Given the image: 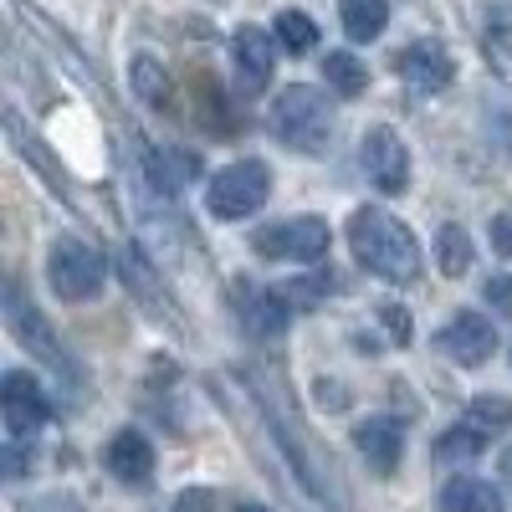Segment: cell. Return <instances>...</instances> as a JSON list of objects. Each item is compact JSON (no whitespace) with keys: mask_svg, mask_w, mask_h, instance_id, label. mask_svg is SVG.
Listing matches in <instances>:
<instances>
[{"mask_svg":"<svg viewBox=\"0 0 512 512\" xmlns=\"http://www.w3.org/2000/svg\"><path fill=\"white\" fill-rule=\"evenodd\" d=\"M272 36H277V47H287L292 57H303V52L318 47V26H313L303 11H282L277 26H272Z\"/></svg>","mask_w":512,"mask_h":512,"instance_id":"20","label":"cell"},{"mask_svg":"<svg viewBox=\"0 0 512 512\" xmlns=\"http://www.w3.org/2000/svg\"><path fill=\"white\" fill-rule=\"evenodd\" d=\"M349 246L384 282H415L420 277V246H415L410 226H400L390 210H354L349 216Z\"/></svg>","mask_w":512,"mask_h":512,"instance_id":"1","label":"cell"},{"mask_svg":"<svg viewBox=\"0 0 512 512\" xmlns=\"http://www.w3.org/2000/svg\"><path fill=\"white\" fill-rule=\"evenodd\" d=\"M436 262L446 277H466V267H472V236H466L461 226H441L436 236Z\"/></svg>","mask_w":512,"mask_h":512,"instance_id":"19","label":"cell"},{"mask_svg":"<svg viewBox=\"0 0 512 512\" xmlns=\"http://www.w3.org/2000/svg\"><path fill=\"white\" fill-rule=\"evenodd\" d=\"M502 482H507V492H512V446L502 451Z\"/></svg>","mask_w":512,"mask_h":512,"instance_id":"28","label":"cell"},{"mask_svg":"<svg viewBox=\"0 0 512 512\" xmlns=\"http://www.w3.org/2000/svg\"><path fill=\"white\" fill-rule=\"evenodd\" d=\"M487 303H492L497 313H512V277H492V282H487Z\"/></svg>","mask_w":512,"mask_h":512,"instance_id":"25","label":"cell"},{"mask_svg":"<svg viewBox=\"0 0 512 512\" xmlns=\"http://www.w3.org/2000/svg\"><path fill=\"white\" fill-rule=\"evenodd\" d=\"M108 472L123 482V487H144L154 477V446L139 436V431H118L108 441Z\"/></svg>","mask_w":512,"mask_h":512,"instance_id":"13","label":"cell"},{"mask_svg":"<svg viewBox=\"0 0 512 512\" xmlns=\"http://www.w3.org/2000/svg\"><path fill=\"white\" fill-rule=\"evenodd\" d=\"M441 512H507L502 492L482 477H451L441 487Z\"/></svg>","mask_w":512,"mask_h":512,"instance_id":"14","label":"cell"},{"mask_svg":"<svg viewBox=\"0 0 512 512\" xmlns=\"http://www.w3.org/2000/svg\"><path fill=\"white\" fill-rule=\"evenodd\" d=\"M395 72L410 82L415 93H441L456 67H451L441 41H410V47H400V57H395Z\"/></svg>","mask_w":512,"mask_h":512,"instance_id":"9","label":"cell"},{"mask_svg":"<svg viewBox=\"0 0 512 512\" xmlns=\"http://www.w3.org/2000/svg\"><path fill=\"white\" fill-rule=\"evenodd\" d=\"M267 195H272V169L262 159H241V164H226L221 175L210 180L205 205L216 221H246L267 205Z\"/></svg>","mask_w":512,"mask_h":512,"instance_id":"4","label":"cell"},{"mask_svg":"<svg viewBox=\"0 0 512 512\" xmlns=\"http://www.w3.org/2000/svg\"><path fill=\"white\" fill-rule=\"evenodd\" d=\"M359 164L384 195H400L410 185V149L400 144L395 128H369L364 144H359Z\"/></svg>","mask_w":512,"mask_h":512,"instance_id":"6","label":"cell"},{"mask_svg":"<svg viewBox=\"0 0 512 512\" xmlns=\"http://www.w3.org/2000/svg\"><path fill=\"white\" fill-rule=\"evenodd\" d=\"M47 277H52V292L62 303H93L108 282V262L93 241L82 236H62L52 246V262H47Z\"/></svg>","mask_w":512,"mask_h":512,"instance_id":"3","label":"cell"},{"mask_svg":"<svg viewBox=\"0 0 512 512\" xmlns=\"http://www.w3.org/2000/svg\"><path fill=\"white\" fill-rule=\"evenodd\" d=\"M323 82L338 93V98H359L369 88V67L354 57V52H328L323 62Z\"/></svg>","mask_w":512,"mask_h":512,"instance_id":"16","label":"cell"},{"mask_svg":"<svg viewBox=\"0 0 512 512\" xmlns=\"http://www.w3.org/2000/svg\"><path fill=\"white\" fill-rule=\"evenodd\" d=\"M354 446L364 451V461L374 466L379 477H390L400 466V451H405V431H400V420H390V415H369V420L354 425Z\"/></svg>","mask_w":512,"mask_h":512,"instance_id":"11","label":"cell"},{"mask_svg":"<svg viewBox=\"0 0 512 512\" xmlns=\"http://www.w3.org/2000/svg\"><path fill=\"white\" fill-rule=\"evenodd\" d=\"M134 93H139L149 108H164V103H169V77H164L159 62H149V57L134 62Z\"/></svg>","mask_w":512,"mask_h":512,"instance_id":"22","label":"cell"},{"mask_svg":"<svg viewBox=\"0 0 512 512\" xmlns=\"http://www.w3.org/2000/svg\"><path fill=\"white\" fill-rule=\"evenodd\" d=\"M441 349H446L456 364L477 369V364H487V359H492L497 333H492V323H487L482 313H456V318L441 328Z\"/></svg>","mask_w":512,"mask_h":512,"instance_id":"10","label":"cell"},{"mask_svg":"<svg viewBox=\"0 0 512 512\" xmlns=\"http://www.w3.org/2000/svg\"><path fill=\"white\" fill-rule=\"evenodd\" d=\"M236 308H241V323L256 333V338H272L287 328L292 308L282 303L277 287H251V282H236Z\"/></svg>","mask_w":512,"mask_h":512,"instance_id":"12","label":"cell"},{"mask_svg":"<svg viewBox=\"0 0 512 512\" xmlns=\"http://www.w3.org/2000/svg\"><path fill=\"white\" fill-rule=\"evenodd\" d=\"M492 246H497L502 256H512V210H502V216L492 221Z\"/></svg>","mask_w":512,"mask_h":512,"instance_id":"26","label":"cell"},{"mask_svg":"<svg viewBox=\"0 0 512 512\" xmlns=\"http://www.w3.org/2000/svg\"><path fill=\"white\" fill-rule=\"evenodd\" d=\"M487 446V436L482 431H472V425H456V431H446L441 441H436V461H472L477 451Z\"/></svg>","mask_w":512,"mask_h":512,"instance_id":"21","label":"cell"},{"mask_svg":"<svg viewBox=\"0 0 512 512\" xmlns=\"http://www.w3.org/2000/svg\"><path fill=\"white\" fill-rule=\"evenodd\" d=\"M328 287H333V277H303V282H287V287H277V292H282V303H287L292 313H308V308H318L323 297H328Z\"/></svg>","mask_w":512,"mask_h":512,"instance_id":"23","label":"cell"},{"mask_svg":"<svg viewBox=\"0 0 512 512\" xmlns=\"http://www.w3.org/2000/svg\"><path fill=\"white\" fill-rule=\"evenodd\" d=\"M272 134L277 144L297 149V154H323L333 144V113L323 103L318 88H287L277 103H272Z\"/></svg>","mask_w":512,"mask_h":512,"instance_id":"2","label":"cell"},{"mask_svg":"<svg viewBox=\"0 0 512 512\" xmlns=\"http://www.w3.org/2000/svg\"><path fill=\"white\" fill-rule=\"evenodd\" d=\"M466 425L482 436H502L512 425V400L507 395H477L472 405H466Z\"/></svg>","mask_w":512,"mask_h":512,"instance_id":"18","label":"cell"},{"mask_svg":"<svg viewBox=\"0 0 512 512\" xmlns=\"http://www.w3.org/2000/svg\"><path fill=\"white\" fill-rule=\"evenodd\" d=\"M231 57H236V77H241V93H262L272 82V62H277V47L262 26H241L231 36Z\"/></svg>","mask_w":512,"mask_h":512,"instance_id":"8","label":"cell"},{"mask_svg":"<svg viewBox=\"0 0 512 512\" xmlns=\"http://www.w3.org/2000/svg\"><path fill=\"white\" fill-rule=\"evenodd\" d=\"M6 313H11V328H16V338L31 349V354H47L52 364H62V349H57V338H52V328L41 323L31 308H26V297H21V287H11V303H6Z\"/></svg>","mask_w":512,"mask_h":512,"instance_id":"15","label":"cell"},{"mask_svg":"<svg viewBox=\"0 0 512 512\" xmlns=\"http://www.w3.org/2000/svg\"><path fill=\"white\" fill-rule=\"evenodd\" d=\"M175 512H216V492H205V487H190L175 497Z\"/></svg>","mask_w":512,"mask_h":512,"instance_id":"24","label":"cell"},{"mask_svg":"<svg viewBox=\"0 0 512 512\" xmlns=\"http://www.w3.org/2000/svg\"><path fill=\"white\" fill-rule=\"evenodd\" d=\"M256 256H267V262H318L328 251V221H277V226H262L251 241Z\"/></svg>","mask_w":512,"mask_h":512,"instance_id":"5","label":"cell"},{"mask_svg":"<svg viewBox=\"0 0 512 512\" xmlns=\"http://www.w3.org/2000/svg\"><path fill=\"white\" fill-rule=\"evenodd\" d=\"M236 512H267V507H256V502H246V507H236Z\"/></svg>","mask_w":512,"mask_h":512,"instance_id":"30","label":"cell"},{"mask_svg":"<svg viewBox=\"0 0 512 512\" xmlns=\"http://www.w3.org/2000/svg\"><path fill=\"white\" fill-rule=\"evenodd\" d=\"M0 410H6V425L16 436H31V431H41V425L52 420V400L41 395V384L31 374H21V369H11L6 384H0Z\"/></svg>","mask_w":512,"mask_h":512,"instance_id":"7","label":"cell"},{"mask_svg":"<svg viewBox=\"0 0 512 512\" xmlns=\"http://www.w3.org/2000/svg\"><path fill=\"white\" fill-rule=\"evenodd\" d=\"M384 323L395 328V344H405V338H410V318H405L400 308H384Z\"/></svg>","mask_w":512,"mask_h":512,"instance_id":"27","label":"cell"},{"mask_svg":"<svg viewBox=\"0 0 512 512\" xmlns=\"http://www.w3.org/2000/svg\"><path fill=\"white\" fill-rule=\"evenodd\" d=\"M31 512H72L67 502H47V507H31Z\"/></svg>","mask_w":512,"mask_h":512,"instance_id":"29","label":"cell"},{"mask_svg":"<svg viewBox=\"0 0 512 512\" xmlns=\"http://www.w3.org/2000/svg\"><path fill=\"white\" fill-rule=\"evenodd\" d=\"M384 26H390V0H344L349 41H374Z\"/></svg>","mask_w":512,"mask_h":512,"instance_id":"17","label":"cell"}]
</instances>
